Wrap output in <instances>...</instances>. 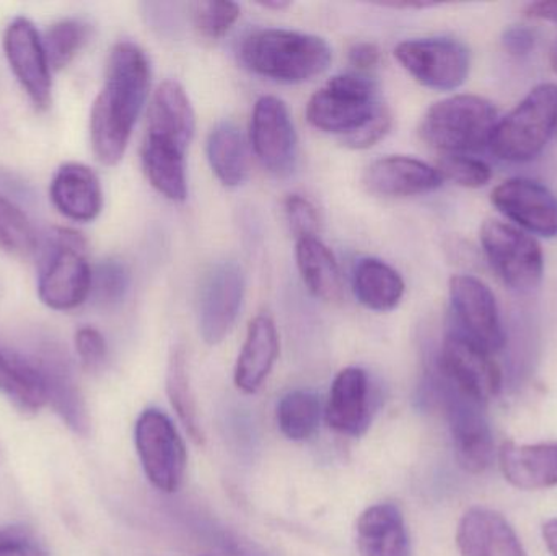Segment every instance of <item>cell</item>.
I'll use <instances>...</instances> for the list:
<instances>
[{"mask_svg": "<svg viewBox=\"0 0 557 556\" xmlns=\"http://www.w3.org/2000/svg\"><path fill=\"white\" fill-rule=\"evenodd\" d=\"M150 77L149 58L139 46L131 41L113 46L103 87L90 113L91 150L101 165L114 166L123 160L149 97Z\"/></svg>", "mask_w": 557, "mask_h": 556, "instance_id": "6da1fadb", "label": "cell"}, {"mask_svg": "<svg viewBox=\"0 0 557 556\" xmlns=\"http://www.w3.org/2000/svg\"><path fill=\"white\" fill-rule=\"evenodd\" d=\"M240 59L261 77L281 84H301L323 74L330 67L333 52L320 36L268 28L244 39Z\"/></svg>", "mask_w": 557, "mask_h": 556, "instance_id": "7a4b0ae2", "label": "cell"}, {"mask_svg": "<svg viewBox=\"0 0 557 556\" xmlns=\"http://www.w3.org/2000/svg\"><path fill=\"white\" fill-rule=\"evenodd\" d=\"M499 118L486 98L454 95L432 104L422 118V139L444 153L478 152L490 147Z\"/></svg>", "mask_w": 557, "mask_h": 556, "instance_id": "3957f363", "label": "cell"}, {"mask_svg": "<svg viewBox=\"0 0 557 556\" xmlns=\"http://www.w3.org/2000/svg\"><path fill=\"white\" fill-rule=\"evenodd\" d=\"M385 107L372 75L346 72L314 91L307 104V120L318 131L344 139L362 129Z\"/></svg>", "mask_w": 557, "mask_h": 556, "instance_id": "277c9868", "label": "cell"}, {"mask_svg": "<svg viewBox=\"0 0 557 556\" xmlns=\"http://www.w3.org/2000/svg\"><path fill=\"white\" fill-rule=\"evenodd\" d=\"M557 136V84H540L499 120L490 149L504 162L536 159Z\"/></svg>", "mask_w": 557, "mask_h": 556, "instance_id": "5b68a950", "label": "cell"}, {"mask_svg": "<svg viewBox=\"0 0 557 556\" xmlns=\"http://www.w3.org/2000/svg\"><path fill=\"white\" fill-rule=\"evenodd\" d=\"M91 273L85 238L71 228H58L39 270V299L52 310L75 309L90 297Z\"/></svg>", "mask_w": 557, "mask_h": 556, "instance_id": "8992f818", "label": "cell"}, {"mask_svg": "<svg viewBox=\"0 0 557 556\" xmlns=\"http://www.w3.org/2000/svg\"><path fill=\"white\" fill-rule=\"evenodd\" d=\"M480 240L491 268L509 289L530 293L540 286L545 257L533 235L510 222L487 219L481 227Z\"/></svg>", "mask_w": 557, "mask_h": 556, "instance_id": "52a82bcc", "label": "cell"}, {"mask_svg": "<svg viewBox=\"0 0 557 556\" xmlns=\"http://www.w3.org/2000/svg\"><path fill=\"white\" fill-rule=\"evenodd\" d=\"M134 441L147 480L160 492H178L185 482L188 450L173 421L149 408L137 418Z\"/></svg>", "mask_w": 557, "mask_h": 556, "instance_id": "ba28073f", "label": "cell"}, {"mask_svg": "<svg viewBox=\"0 0 557 556\" xmlns=\"http://www.w3.org/2000/svg\"><path fill=\"white\" fill-rule=\"evenodd\" d=\"M435 385L450 428L458 466L473 475L486 472L494 462V437L483 405L465 397L441 375Z\"/></svg>", "mask_w": 557, "mask_h": 556, "instance_id": "9c48e42d", "label": "cell"}, {"mask_svg": "<svg viewBox=\"0 0 557 556\" xmlns=\"http://www.w3.org/2000/svg\"><path fill=\"white\" fill-rule=\"evenodd\" d=\"M438 375L465 397L486 407L503 388V371L493 355L476 343L450 330L442 343Z\"/></svg>", "mask_w": 557, "mask_h": 556, "instance_id": "30bf717a", "label": "cell"}, {"mask_svg": "<svg viewBox=\"0 0 557 556\" xmlns=\"http://www.w3.org/2000/svg\"><path fill=\"white\" fill-rule=\"evenodd\" d=\"M399 64L424 87L450 91L470 75V51L463 42L445 36L406 39L395 49Z\"/></svg>", "mask_w": 557, "mask_h": 556, "instance_id": "8fae6325", "label": "cell"}, {"mask_svg": "<svg viewBox=\"0 0 557 556\" xmlns=\"http://www.w3.org/2000/svg\"><path fill=\"white\" fill-rule=\"evenodd\" d=\"M450 302L457 330L487 353L503 351L506 332L493 291L470 274L450 280Z\"/></svg>", "mask_w": 557, "mask_h": 556, "instance_id": "7c38bea8", "label": "cell"}, {"mask_svg": "<svg viewBox=\"0 0 557 556\" xmlns=\"http://www.w3.org/2000/svg\"><path fill=\"white\" fill-rule=\"evenodd\" d=\"M250 140L255 156L271 175L284 178L297 165V133L287 104L264 95L255 103Z\"/></svg>", "mask_w": 557, "mask_h": 556, "instance_id": "4fadbf2b", "label": "cell"}, {"mask_svg": "<svg viewBox=\"0 0 557 556\" xmlns=\"http://www.w3.org/2000/svg\"><path fill=\"white\" fill-rule=\"evenodd\" d=\"M245 297V276L234 261L212 268L199 294V333L208 345L227 338L240 313Z\"/></svg>", "mask_w": 557, "mask_h": 556, "instance_id": "5bb4252c", "label": "cell"}, {"mask_svg": "<svg viewBox=\"0 0 557 556\" xmlns=\"http://www.w3.org/2000/svg\"><path fill=\"white\" fill-rule=\"evenodd\" d=\"M494 208L529 234L557 237V198L555 193L530 178H510L497 185L491 195Z\"/></svg>", "mask_w": 557, "mask_h": 556, "instance_id": "9a60e30c", "label": "cell"}, {"mask_svg": "<svg viewBox=\"0 0 557 556\" xmlns=\"http://www.w3.org/2000/svg\"><path fill=\"white\" fill-rule=\"evenodd\" d=\"M3 52L16 81L38 110L52 100L51 69L42 49L41 36L25 16L10 22L3 33Z\"/></svg>", "mask_w": 557, "mask_h": 556, "instance_id": "2e32d148", "label": "cell"}, {"mask_svg": "<svg viewBox=\"0 0 557 556\" xmlns=\"http://www.w3.org/2000/svg\"><path fill=\"white\" fill-rule=\"evenodd\" d=\"M32 361L41 375L46 400L55 415L72 433L88 436L91 427L90 413L67 356L51 345L39 349L32 356Z\"/></svg>", "mask_w": 557, "mask_h": 556, "instance_id": "e0dca14e", "label": "cell"}, {"mask_svg": "<svg viewBox=\"0 0 557 556\" xmlns=\"http://www.w3.org/2000/svg\"><path fill=\"white\" fill-rule=\"evenodd\" d=\"M363 185L373 195L408 198L435 191L444 185V178L435 166L416 157L388 156L366 170Z\"/></svg>", "mask_w": 557, "mask_h": 556, "instance_id": "ac0fdd59", "label": "cell"}, {"mask_svg": "<svg viewBox=\"0 0 557 556\" xmlns=\"http://www.w3.org/2000/svg\"><path fill=\"white\" fill-rule=\"evenodd\" d=\"M457 547L461 556H529L509 521L484 506H473L461 516Z\"/></svg>", "mask_w": 557, "mask_h": 556, "instance_id": "d6986e66", "label": "cell"}, {"mask_svg": "<svg viewBox=\"0 0 557 556\" xmlns=\"http://www.w3.org/2000/svg\"><path fill=\"white\" fill-rule=\"evenodd\" d=\"M195 131V108L185 88L176 81L162 82L150 101L146 137L186 152Z\"/></svg>", "mask_w": 557, "mask_h": 556, "instance_id": "ffe728a7", "label": "cell"}, {"mask_svg": "<svg viewBox=\"0 0 557 556\" xmlns=\"http://www.w3.org/2000/svg\"><path fill=\"white\" fill-rule=\"evenodd\" d=\"M370 385L367 372L346 368L334 378L324 408V420L343 436L359 437L369 430Z\"/></svg>", "mask_w": 557, "mask_h": 556, "instance_id": "44dd1931", "label": "cell"}, {"mask_svg": "<svg viewBox=\"0 0 557 556\" xmlns=\"http://www.w3.org/2000/svg\"><path fill=\"white\" fill-rule=\"evenodd\" d=\"M499 467L504 479L523 492L555 489L557 443H504L499 450Z\"/></svg>", "mask_w": 557, "mask_h": 556, "instance_id": "7402d4cb", "label": "cell"}, {"mask_svg": "<svg viewBox=\"0 0 557 556\" xmlns=\"http://www.w3.org/2000/svg\"><path fill=\"white\" fill-rule=\"evenodd\" d=\"M49 196L54 208L75 222H91L103 208L100 180L84 163H64L52 178Z\"/></svg>", "mask_w": 557, "mask_h": 556, "instance_id": "603a6c76", "label": "cell"}, {"mask_svg": "<svg viewBox=\"0 0 557 556\" xmlns=\"http://www.w3.org/2000/svg\"><path fill=\"white\" fill-rule=\"evenodd\" d=\"M281 351L276 323L267 313L255 317L235 366V385L245 394H257L270 378Z\"/></svg>", "mask_w": 557, "mask_h": 556, "instance_id": "cb8c5ba5", "label": "cell"}, {"mask_svg": "<svg viewBox=\"0 0 557 556\" xmlns=\"http://www.w3.org/2000/svg\"><path fill=\"white\" fill-rule=\"evenodd\" d=\"M360 556H411V538L401 509L379 503L360 515L356 526Z\"/></svg>", "mask_w": 557, "mask_h": 556, "instance_id": "d4e9b609", "label": "cell"}, {"mask_svg": "<svg viewBox=\"0 0 557 556\" xmlns=\"http://www.w3.org/2000/svg\"><path fill=\"white\" fill-rule=\"evenodd\" d=\"M301 280L317 299L337 302L343 296V277L333 251L318 237L298 238L295 245Z\"/></svg>", "mask_w": 557, "mask_h": 556, "instance_id": "484cf974", "label": "cell"}, {"mask_svg": "<svg viewBox=\"0 0 557 556\" xmlns=\"http://www.w3.org/2000/svg\"><path fill=\"white\" fill-rule=\"evenodd\" d=\"M0 394L23 415L39 413L48 404L45 385L32 358L0 346Z\"/></svg>", "mask_w": 557, "mask_h": 556, "instance_id": "4316f807", "label": "cell"}, {"mask_svg": "<svg viewBox=\"0 0 557 556\" xmlns=\"http://www.w3.org/2000/svg\"><path fill=\"white\" fill-rule=\"evenodd\" d=\"M354 294L367 309L392 312L405 296L401 274L379 258H362L354 268Z\"/></svg>", "mask_w": 557, "mask_h": 556, "instance_id": "83f0119b", "label": "cell"}, {"mask_svg": "<svg viewBox=\"0 0 557 556\" xmlns=\"http://www.w3.org/2000/svg\"><path fill=\"white\" fill-rule=\"evenodd\" d=\"M140 157L147 180L160 195L175 202L188 198L185 150L146 137Z\"/></svg>", "mask_w": 557, "mask_h": 556, "instance_id": "f1b7e54d", "label": "cell"}, {"mask_svg": "<svg viewBox=\"0 0 557 556\" xmlns=\"http://www.w3.org/2000/svg\"><path fill=\"white\" fill-rule=\"evenodd\" d=\"M208 160L219 182L227 188L244 185L250 173L247 140L234 123H219L208 137Z\"/></svg>", "mask_w": 557, "mask_h": 556, "instance_id": "f546056e", "label": "cell"}, {"mask_svg": "<svg viewBox=\"0 0 557 556\" xmlns=\"http://www.w3.org/2000/svg\"><path fill=\"white\" fill-rule=\"evenodd\" d=\"M166 395L193 443L202 446L206 443V434L199 420L198 405H196L191 381H189L188 356L183 346H175L170 353Z\"/></svg>", "mask_w": 557, "mask_h": 556, "instance_id": "4dcf8cb0", "label": "cell"}, {"mask_svg": "<svg viewBox=\"0 0 557 556\" xmlns=\"http://www.w3.org/2000/svg\"><path fill=\"white\" fill-rule=\"evenodd\" d=\"M323 413L317 395L307 391L288 392L277 404L278 431L295 443L310 440L317 433Z\"/></svg>", "mask_w": 557, "mask_h": 556, "instance_id": "1f68e13d", "label": "cell"}, {"mask_svg": "<svg viewBox=\"0 0 557 556\" xmlns=\"http://www.w3.org/2000/svg\"><path fill=\"white\" fill-rule=\"evenodd\" d=\"M90 38V28L78 20H62L46 29L42 49L51 72L67 67Z\"/></svg>", "mask_w": 557, "mask_h": 556, "instance_id": "d6a6232c", "label": "cell"}, {"mask_svg": "<svg viewBox=\"0 0 557 556\" xmlns=\"http://www.w3.org/2000/svg\"><path fill=\"white\" fill-rule=\"evenodd\" d=\"M0 250L28 257L36 250V231L15 202L0 195Z\"/></svg>", "mask_w": 557, "mask_h": 556, "instance_id": "836d02e7", "label": "cell"}, {"mask_svg": "<svg viewBox=\"0 0 557 556\" xmlns=\"http://www.w3.org/2000/svg\"><path fill=\"white\" fill-rule=\"evenodd\" d=\"M129 271L117 260H104L91 273L90 297L100 307H114L129 289Z\"/></svg>", "mask_w": 557, "mask_h": 556, "instance_id": "e575fe53", "label": "cell"}, {"mask_svg": "<svg viewBox=\"0 0 557 556\" xmlns=\"http://www.w3.org/2000/svg\"><path fill=\"white\" fill-rule=\"evenodd\" d=\"M435 169L438 170L442 178L450 180L451 183L463 188H481L493 178V170L486 162L465 153H444Z\"/></svg>", "mask_w": 557, "mask_h": 556, "instance_id": "d590c367", "label": "cell"}, {"mask_svg": "<svg viewBox=\"0 0 557 556\" xmlns=\"http://www.w3.org/2000/svg\"><path fill=\"white\" fill-rule=\"evenodd\" d=\"M191 9L196 29L209 39L224 38L240 18V7L234 2H196Z\"/></svg>", "mask_w": 557, "mask_h": 556, "instance_id": "8d00e7d4", "label": "cell"}, {"mask_svg": "<svg viewBox=\"0 0 557 556\" xmlns=\"http://www.w3.org/2000/svg\"><path fill=\"white\" fill-rule=\"evenodd\" d=\"M285 215L295 238L318 237L320 215L310 199L301 195H290L284 202Z\"/></svg>", "mask_w": 557, "mask_h": 556, "instance_id": "74e56055", "label": "cell"}, {"mask_svg": "<svg viewBox=\"0 0 557 556\" xmlns=\"http://www.w3.org/2000/svg\"><path fill=\"white\" fill-rule=\"evenodd\" d=\"M75 349L88 371H97L107 361L108 346L104 336L94 326H82L75 333Z\"/></svg>", "mask_w": 557, "mask_h": 556, "instance_id": "f35d334b", "label": "cell"}, {"mask_svg": "<svg viewBox=\"0 0 557 556\" xmlns=\"http://www.w3.org/2000/svg\"><path fill=\"white\" fill-rule=\"evenodd\" d=\"M0 556H49L45 545L25 528L0 529Z\"/></svg>", "mask_w": 557, "mask_h": 556, "instance_id": "ab89813d", "label": "cell"}, {"mask_svg": "<svg viewBox=\"0 0 557 556\" xmlns=\"http://www.w3.org/2000/svg\"><path fill=\"white\" fill-rule=\"evenodd\" d=\"M393 116L388 107L383 108L362 129L341 139L344 146L354 150H366L379 144L392 129Z\"/></svg>", "mask_w": 557, "mask_h": 556, "instance_id": "60d3db41", "label": "cell"}, {"mask_svg": "<svg viewBox=\"0 0 557 556\" xmlns=\"http://www.w3.org/2000/svg\"><path fill=\"white\" fill-rule=\"evenodd\" d=\"M503 45L510 55L523 58V55L530 54L532 49L535 48V35H533L532 29L527 28V26H509V28L504 32Z\"/></svg>", "mask_w": 557, "mask_h": 556, "instance_id": "b9f144b4", "label": "cell"}, {"mask_svg": "<svg viewBox=\"0 0 557 556\" xmlns=\"http://www.w3.org/2000/svg\"><path fill=\"white\" fill-rule=\"evenodd\" d=\"M380 58L382 54H380V48L375 42L360 41L350 46L349 62L356 67V72L369 74L379 65Z\"/></svg>", "mask_w": 557, "mask_h": 556, "instance_id": "7bdbcfd3", "label": "cell"}, {"mask_svg": "<svg viewBox=\"0 0 557 556\" xmlns=\"http://www.w3.org/2000/svg\"><path fill=\"white\" fill-rule=\"evenodd\" d=\"M525 16L533 20H546L557 23V0L553 2H533L525 7Z\"/></svg>", "mask_w": 557, "mask_h": 556, "instance_id": "ee69618b", "label": "cell"}, {"mask_svg": "<svg viewBox=\"0 0 557 556\" xmlns=\"http://www.w3.org/2000/svg\"><path fill=\"white\" fill-rule=\"evenodd\" d=\"M543 541L552 556H557V519H549L543 524Z\"/></svg>", "mask_w": 557, "mask_h": 556, "instance_id": "f6af8a7d", "label": "cell"}, {"mask_svg": "<svg viewBox=\"0 0 557 556\" xmlns=\"http://www.w3.org/2000/svg\"><path fill=\"white\" fill-rule=\"evenodd\" d=\"M383 7H389V9H416V10H424L431 9V7H437L438 3L435 2H389L382 3Z\"/></svg>", "mask_w": 557, "mask_h": 556, "instance_id": "bcb514c9", "label": "cell"}, {"mask_svg": "<svg viewBox=\"0 0 557 556\" xmlns=\"http://www.w3.org/2000/svg\"><path fill=\"white\" fill-rule=\"evenodd\" d=\"M258 5L263 7V9L268 10H285L292 5L290 2H284V0H267V2H258Z\"/></svg>", "mask_w": 557, "mask_h": 556, "instance_id": "7dc6e473", "label": "cell"}, {"mask_svg": "<svg viewBox=\"0 0 557 556\" xmlns=\"http://www.w3.org/2000/svg\"><path fill=\"white\" fill-rule=\"evenodd\" d=\"M549 62H552L553 71L557 74V39L553 45L552 52H549Z\"/></svg>", "mask_w": 557, "mask_h": 556, "instance_id": "c3c4849f", "label": "cell"}]
</instances>
